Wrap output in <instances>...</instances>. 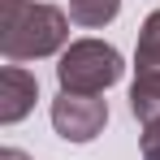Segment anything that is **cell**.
<instances>
[{"mask_svg":"<svg viewBox=\"0 0 160 160\" xmlns=\"http://www.w3.org/2000/svg\"><path fill=\"white\" fill-rule=\"evenodd\" d=\"M0 160H26V156H22L18 147H4V152H0Z\"/></svg>","mask_w":160,"mask_h":160,"instance_id":"ba28073f","label":"cell"},{"mask_svg":"<svg viewBox=\"0 0 160 160\" xmlns=\"http://www.w3.org/2000/svg\"><path fill=\"white\" fill-rule=\"evenodd\" d=\"M39 100V82L35 74H26L22 65H4L0 69V126L22 121Z\"/></svg>","mask_w":160,"mask_h":160,"instance_id":"5b68a950","label":"cell"},{"mask_svg":"<svg viewBox=\"0 0 160 160\" xmlns=\"http://www.w3.org/2000/svg\"><path fill=\"white\" fill-rule=\"evenodd\" d=\"M52 126L65 143H91L108 126V104L100 95H69V91H61L52 100Z\"/></svg>","mask_w":160,"mask_h":160,"instance_id":"277c9868","label":"cell"},{"mask_svg":"<svg viewBox=\"0 0 160 160\" xmlns=\"http://www.w3.org/2000/svg\"><path fill=\"white\" fill-rule=\"evenodd\" d=\"M121 52L104 43V39H78L61 52V65H56V82L61 91L69 95H100L112 82L121 78Z\"/></svg>","mask_w":160,"mask_h":160,"instance_id":"7a4b0ae2","label":"cell"},{"mask_svg":"<svg viewBox=\"0 0 160 160\" xmlns=\"http://www.w3.org/2000/svg\"><path fill=\"white\" fill-rule=\"evenodd\" d=\"M117 13H121V0H69V22H78L87 30L108 26Z\"/></svg>","mask_w":160,"mask_h":160,"instance_id":"8992f818","label":"cell"},{"mask_svg":"<svg viewBox=\"0 0 160 160\" xmlns=\"http://www.w3.org/2000/svg\"><path fill=\"white\" fill-rule=\"evenodd\" d=\"M0 52L9 65L39 61L65 48L69 39V13L56 4H35V0H0Z\"/></svg>","mask_w":160,"mask_h":160,"instance_id":"6da1fadb","label":"cell"},{"mask_svg":"<svg viewBox=\"0 0 160 160\" xmlns=\"http://www.w3.org/2000/svg\"><path fill=\"white\" fill-rule=\"evenodd\" d=\"M138 143H143V160H160V117L143 126V134H138Z\"/></svg>","mask_w":160,"mask_h":160,"instance_id":"52a82bcc","label":"cell"},{"mask_svg":"<svg viewBox=\"0 0 160 160\" xmlns=\"http://www.w3.org/2000/svg\"><path fill=\"white\" fill-rule=\"evenodd\" d=\"M130 112L147 126L160 117V9L147 13L138 26V48H134V87H130Z\"/></svg>","mask_w":160,"mask_h":160,"instance_id":"3957f363","label":"cell"}]
</instances>
